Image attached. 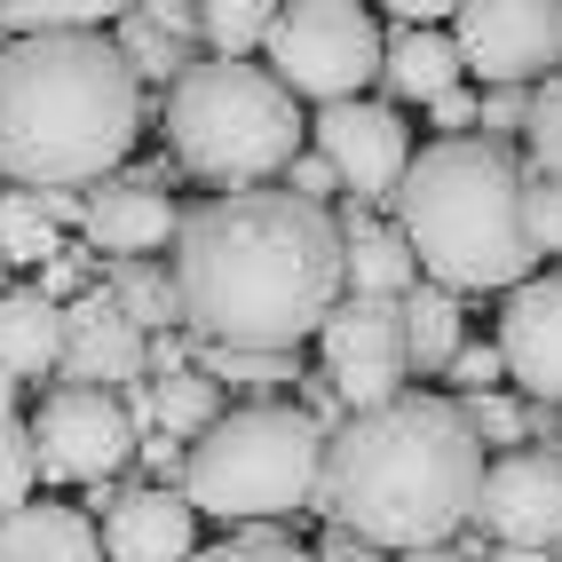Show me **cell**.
<instances>
[{"mask_svg": "<svg viewBox=\"0 0 562 562\" xmlns=\"http://www.w3.org/2000/svg\"><path fill=\"white\" fill-rule=\"evenodd\" d=\"M32 483H41V468H32V420L16 412V389L0 381V515L24 507Z\"/></svg>", "mask_w": 562, "mask_h": 562, "instance_id": "484cf974", "label": "cell"}, {"mask_svg": "<svg viewBox=\"0 0 562 562\" xmlns=\"http://www.w3.org/2000/svg\"><path fill=\"white\" fill-rule=\"evenodd\" d=\"M460 412H468L475 443L492 436V443H507V452L522 443V428H531V420H522V404H515V396H499V389H483V396H475V404H460Z\"/></svg>", "mask_w": 562, "mask_h": 562, "instance_id": "4dcf8cb0", "label": "cell"}, {"mask_svg": "<svg viewBox=\"0 0 562 562\" xmlns=\"http://www.w3.org/2000/svg\"><path fill=\"white\" fill-rule=\"evenodd\" d=\"M381 41L389 32L372 24V9H349V0H302V9L270 16V41H261V71L293 95V103H349L364 95V80H381Z\"/></svg>", "mask_w": 562, "mask_h": 562, "instance_id": "52a82bcc", "label": "cell"}, {"mask_svg": "<svg viewBox=\"0 0 562 562\" xmlns=\"http://www.w3.org/2000/svg\"><path fill=\"white\" fill-rule=\"evenodd\" d=\"M143 357H151V341L120 317V302L111 293H80V302L64 310V349H56V372L71 389H120L143 372Z\"/></svg>", "mask_w": 562, "mask_h": 562, "instance_id": "9a60e30c", "label": "cell"}, {"mask_svg": "<svg viewBox=\"0 0 562 562\" xmlns=\"http://www.w3.org/2000/svg\"><path fill=\"white\" fill-rule=\"evenodd\" d=\"M80 285H88V254L64 246L48 270H41V285H32V293H41V302H56V310H71V302H80Z\"/></svg>", "mask_w": 562, "mask_h": 562, "instance_id": "d6a6232c", "label": "cell"}, {"mask_svg": "<svg viewBox=\"0 0 562 562\" xmlns=\"http://www.w3.org/2000/svg\"><path fill=\"white\" fill-rule=\"evenodd\" d=\"M64 254V231L41 191H0V261H32V270H48V261Z\"/></svg>", "mask_w": 562, "mask_h": 562, "instance_id": "7402d4cb", "label": "cell"}, {"mask_svg": "<svg viewBox=\"0 0 562 562\" xmlns=\"http://www.w3.org/2000/svg\"><path fill=\"white\" fill-rule=\"evenodd\" d=\"M167 135L175 159L199 182L222 191H254L261 175H278L302 159V103H293L261 64H191L167 88Z\"/></svg>", "mask_w": 562, "mask_h": 562, "instance_id": "8992f818", "label": "cell"}, {"mask_svg": "<svg viewBox=\"0 0 562 562\" xmlns=\"http://www.w3.org/2000/svg\"><path fill=\"white\" fill-rule=\"evenodd\" d=\"M522 143H531V175H547L562 191V71L531 88V111H522Z\"/></svg>", "mask_w": 562, "mask_h": 562, "instance_id": "f1b7e54d", "label": "cell"}, {"mask_svg": "<svg viewBox=\"0 0 562 562\" xmlns=\"http://www.w3.org/2000/svg\"><path fill=\"white\" fill-rule=\"evenodd\" d=\"M0 562H103V539L80 507L24 499L16 515H0Z\"/></svg>", "mask_w": 562, "mask_h": 562, "instance_id": "e0dca14e", "label": "cell"}, {"mask_svg": "<svg viewBox=\"0 0 562 562\" xmlns=\"http://www.w3.org/2000/svg\"><path fill=\"white\" fill-rule=\"evenodd\" d=\"M56 349H64V310L41 302L32 285H9L0 293V381H41L56 372Z\"/></svg>", "mask_w": 562, "mask_h": 562, "instance_id": "ac0fdd59", "label": "cell"}, {"mask_svg": "<svg viewBox=\"0 0 562 562\" xmlns=\"http://www.w3.org/2000/svg\"><path fill=\"white\" fill-rule=\"evenodd\" d=\"M111 302H120V317L135 325V333H167L182 310H175V278H159V270H143V261H127L120 278H111Z\"/></svg>", "mask_w": 562, "mask_h": 562, "instance_id": "4316f807", "label": "cell"}, {"mask_svg": "<svg viewBox=\"0 0 562 562\" xmlns=\"http://www.w3.org/2000/svg\"><path fill=\"white\" fill-rule=\"evenodd\" d=\"M475 522L499 547L554 554L562 547V452H499L492 468H483Z\"/></svg>", "mask_w": 562, "mask_h": 562, "instance_id": "8fae6325", "label": "cell"}, {"mask_svg": "<svg viewBox=\"0 0 562 562\" xmlns=\"http://www.w3.org/2000/svg\"><path fill=\"white\" fill-rule=\"evenodd\" d=\"M103 515V562H191L199 554V515L167 483H135V492H111Z\"/></svg>", "mask_w": 562, "mask_h": 562, "instance_id": "4fadbf2b", "label": "cell"}, {"mask_svg": "<svg viewBox=\"0 0 562 562\" xmlns=\"http://www.w3.org/2000/svg\"><path fill=\"white\" fill-rule=\"evenodd\" d=\"M428 111H436V127H443V143H452V135H468V127H475V95H468V88H452V95H436Z\"/></svg>", "mask_w": 562, "mask_h": 562, "instance_id": "d590c367", "label": "cell"}, {"mask_svg": "<svg viewBox=\"0 0 562 562\" xmlns=\"http://www.w3.org/2000/svg\"><path fill=\"white\" fill-rule=\"evenodd\" d=\"M310 135H317V159L333 167V182H349V191H364V199L396 191L404 167H412V127L389 103H364V95L325 103L310 120Z\"/></svg>", "mask_w": 562, "mask_h": 562, "instance_id": "7c38bea8", "label": "cell"}, {"mask_svg": "<svg viewBox=\"0 0 562 562\" xmlns=\"http://www.w3.org/2000/svg\"><path fill=\"white\" fill-rule=\"evenodd\" d=\"M325 428L310 404H238L182 452V499L222 522H278L317 499Z\"/></svg>", "mask_w": 562, "mask_h": 562, "instance_id": "5b68a950", "label": "cell"}, {"mask_svg": "<svg viewBox=\"0 0 562 562\" xmlns=\"http://www.w3.org/2000/svg\"><path fill=\"white\" fill-rule=\"evenodd\" d=\"M135 460H151V468H175V460H182V443H175V436L159 428L151 443H135Z\"/></svg>", "mask_w": 562, "mask_h": 562, "instance_id": "74e56055", "label": "cell"}, {"mask_svg": "<svg viewBox=\"0 0 562 562\" xmlns=\"http://www.w3.org/2000/svg\"><path fill=\"white\" fill-rule=\"evenodd\" d=\"M341 278L364 293V302H404V293L420 285V261H412V246H404L396 231L349 214V222H341Z\"/></svg>", "mask_w": 562, "mask_h": 562, "instance_id": "d6986e66", "label": "cell"}, {"mask_svg": "<svg viewBox=\"0 0 562 562\" xmlns=\"http://www.w3.org/2000/svg\"><path fill=\"white\" fill-rule=\"evenodd\" d=\"M143 80L111 32H32L0 41V175L24 191L103 182L135 151Z\"/></svg>", "mask_w": 562, "mask_h": 562, "instance_id": "3957f363", "label": "cell"}, {"mask_svg": "<svg viewBox=\"0 0 562 562\" xmlns=\"http://www.w3.org/2000/svg\"><path fill=\"white\" fill-rule=\"evenodd\" d=\"M111 48L127 56V71L135 80H182L191 71V41H175V32L151 16V9H135V16H120V32H111Z\"/></svg>", "mask_w": 562, "mask_h": 562, "instance_id": "cb8c5ba5", "label": "cell"}, {"mask_svg": "<svg viewBox=\"0 0 562 562\" xmlns=\"http://www.w3.org/2000/svg\"><path fill=\"white\" fill-rule=\"evenodd\" d=\"M333 191H341V182H333L325 159H293V199H310V206H317V199H333Z\"/></svg>", "mask_w": 562, "mask_h": 562, "instance_id": "8d00e7d4", "label": "cell"}, {"mask_svg": "<svg viewBox=\"0 0 562 562\" xmlns=\"http://www.w3.org/2000/svg\"><path fill=\"white\" fill-rule=\"evenodd\" d=\"M396 562H468V554H452V547H428V554H396Z\"/></svg>", "mask_w": 562, "mask_h": 562, "instance_id": "60d3db41", "label": "cell"}, {"mask_svg": "<svg viewBox=\"0 0 562 562\" xmlns=\"http://www.w3.org/2000/svg\"><path fill=\"white\" fill-rule=\"evenodd\" d=\"M499 372H507L515 389L562 404V270L507 293V317H499Z\"/></svg>", "mask_w": 562, "mask_h": 562, "instance_id": "5bb4252c", "label": "cell"}, {"mask_svg": "<svg viewBox=\"0 0 562 562\" xmlns=\"http://www.w3.org/2000/svg\"><path fill=\"white\" fill-rule=\"evenodd\" d=\"M483 562H554V554H531V547H499V554H483Z\"/></svg>", "mask_w": 562, "mask_h": 562, "instance_id": "ab89813d", "label": "cell"}, {"mask_svg": "<svg viewBox=\"0 0 562 562\" xmlns=\"http://www.w3.org/2000/svg\"><path fill=\"white\" fill-rule=\"evenodd\" d=\"M396 238L452 293H515L531 285V231H522V167L492 135H452L412 151L396 182Z\"/></svg>", "mask_w": 562, "mask_h": 562, "instance_id": "277c9868", "label": "cell"}, {"mask_svg": "<svg viewBox=\"0 0 562 562\" xmlns=\"http://www.w3.org/2000/svg\"><path fill=\"white\" fill-rule=\"evenodd\" d=\"M522 111H531V95H522V88H492V95L475 103V120H483V127H522Z\"/></svg>", "mask_w": 562, "mask_h": 562, "instance_id": "e575fe53", "label": "cell"}, {"mask_svg": "<svg viewBox=\"0 0 562 562\" xmlns=\"http://www.w3.org/2000/svg\"><path fill=\"white\" fill-rule=\"evenodd\" d=\"M143 412H151V420L167 428V436H206L214 420H222V389L206 381V372L199 364H182V372H167V381L151 389V396H143Z\"/></svg>", "mask_w": 562, "mask_h": 562, "instance_id": "603a6c76", "label": "cell"}, {"mask_svg": "<svg viewBox=\"0 0 562 562\" xmlns=\"http://www.w3.org/2000/svg\"><path fill=\"white\" fill-rule=\"evenodd\" d=\"M452 48L460 71H483L492 88H531L562 71V9L539 0H475L452 9Z\"/></svg>", "mask_w": 562, "mask_h": 562, "instance_id": "9c48e42d", "label": "cell"}, {"mask_svg": "<svg viewBox=\"0 0 562 562\" xmlns=\"http://www.w3.org/2000/svg\"><path fill=\"white\" fill-rule=\"evenodd\" d=\"M270 0H206L199 9V41L214 48V64H246V48L270 41Z\"/></svg>", "mask_w": 562, "mask_h": 562, "instance_id": "d4e9b609", "label": "cell"}, {"mask_svg": "<svg viewBox=\"0 0 562 562\" xmlns=\"http://www.w3.org/2000/svg\"><path fill=\"white\" fill-rule=\"evenodd\" d=\"M483 492V443L452 396H389L372 412H349L325 436L317 507L333 531L372 554H428L452 547L460 522H475Z\"/></svg>", "mask_w": 562, "mask_h": 562, "instance_id": "7a4b0ae2", "label": "cell"}, {"mask_svg": "<svg viewBox=\"0 0 562 562\" xmlns=\"http://www.w3.org/2000/svg\"><path fill=\"white\" fill-rule=\"evenodd\" d=\"M381 80L412 103H436L460 88V48L452 32H389L381 41Z\"/></svg>", "mask_w": 562, "mask_h": 562, "instance_id": "ffe728a7", "label": "cell"}, {"mask_svg": "<svg viewBox=\"0 0 562 562\" xmlns=\"http://www.w3.org/2000/svg\"><path fill=\"white\" fill-rule=\"evenodd\" d=\"M191 562H317L293 539H270V531H246V539H222V547H199Z\"/></svg>", "mask_w": 562, "mask_h": 562, "instance_id": "1f68e13d", "label": "cell"}, {"mask_svg": "<svg viewBox=\"0 0 562 562\" xmlns=\"http://www.w3.org/2000/svg\"><path fill=\"white\" fill-rule=\"evenodd\" d=\"M341 302V222L293 191H222L175 231V310L206 349L302 357Z\"/></svg>", "mask_w": 562, "mask_h": 562, "instance_id": "6da1fadb", "label": "cell"}, {"mask_svg": "<svg viewBox=\"0 0 562 562\" xmlns=\"http://www.w3.org/2000/svg\"><path fill=\"white\" fill-rule=\"evenodd\" d=\"M0 293H9V261H0Z\"/></svg>", "mask_w": 562, "mask_h": 562, "instance_id": "b9f144b4", "label": "cell"}, {"mask_svg": "<svg viewBox=\"0 0 562 562\" xmlns=\"http://www.w3.org/2000/svg\"><path fill=\"white\" fill-rule=\"evenodd\" d=\"M396 317H404V364L443 372V364L460 357V302L443 285H412L404 302H396Z\"/></svg>", "mask_w": 562, "mask_h": 562, "instance_id": "44dd1931", "label": "cell"}, {"mask_svg": "<svg viewBox=\"0 0 562 562\" xmlns=\"http://www.w3.org/2000/svg\"><path fill=\"white\" fill-rule=\"evenodd\" d=\"M80 231L111 254H159L182 231V214L151 182H95V199H80Z\"/></svg>", "mask_w": 562, "mask_h": 562, "instance_id": "2e32d148", "label": "cell"}, {"mask_svg": "<svg viewBox=\"0 0 562 562\" xmlns=\"http://www.w3.org/2000/svg\"><path fill=\"white\" fill-rule=\"evenodd\" d=\"M206 381L222 389V381H231V389H302V357H270V349H206Z\"/></svg>", "mask_w": 562, "mask_h": 562, "instance_id": "83f0119b", "label": "cell"}, {"mask_svg": "<svg viewBox=\"0 0 562 562\" xmlns=\"http://www.w3.org/2000/svg\"><path fill=\"white\" fill-rule=\"evenodd\" d=\"M317 349H325V389L341 396L349 412H372L404 396V317L396 302H364V293H349V302H333L325 325H317Z\"/></svg>", "mask_w": 562, "mask_h": 562, "instance_id": "30bf717a", "label": "cell"}, {"mask_svg": "<svg viewBox=\"0 0 562 562\" xmlns=\"http://www.w3.org/2000/svg\"><path fill=\"white\" fill-rule=\"evenodd\" d=\"M135 460V412L111 389H56L32 420V468L48 483H95Z\"/></svg>", "mask_w": 562, "mask_h": 562, "instance_id": "ba28073f", "label": "cell"}, {"mask_svg": "<svg viewBox=\"0 0 562 562\" xmlns=\"http://www.w3.org/2000/svg\"><path fill=\"white\" fill-rule=\"evenodd\" d=\"M317 562H381V554H372V547H357V539H333Z\"/></svg>", "mask_w": 562, "mask_h": 562, "instance_id": "f35d334b", "label": "cell"}, {"mask_svg": "<svg viewBox=\"0 0 562 562\" xmlns=\"http://www.w3.org/2000/svg\"><path fill=\"white\" fill-rule=\"evenodd\" d=\"M443 372H452V381H460V389H475V396H483V389H492V381H499V349H468V341H460V357H452V364H443Z\"/></svg>", "mask_w": 562, "mask_h": 562, "instance_id": "836d02e7", "label": "cell"}, {"mask_svg": "<svg viewBox=\"0 0 562 562\" xmlns=\"http://www.w3.org/2000/svg\"><path fill=\"white\" fill-rule=\"evenodd\" d=\"M522 231H531V254H562V191L547 175H522Z\"/></svg>", "mask_w": 562, "mask_h": 562, "instance_id": "f546056e", "label": "cell"}, {"mask_svg": "<svg viewBox=\"0 0 562 562\" xmlns=\"http://www.w3.org/2000/svg\"><path fill=\"white\" fill-rule=\"evenodd\" d=\"M554 562H562V554H554Z\"/></svg>", "mask_w": 562, "mask_h": 562, "instance_id": "7bdbcfd3", "label": "cell"}]
</instances>
